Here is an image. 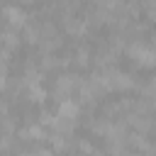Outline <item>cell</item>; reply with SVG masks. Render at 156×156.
Instances as JSON below:
<instances>
[{"label": "cell", "mask_w": 156, "mask_h": 156, "mask_svg": "<svg viewBox=\"0 0 156 156\" xmlns=\"http://www.w3.org/2000/svg\"><path fill=\"white\" fill-rule=\"evenodd\" d=\"M83 80H85V78L78 76V73H63V76H58V78H56V88H54L56 102L63 100V98H71L76 90H80Z\"/></svg>", "instance_id": "3"}, {"label": "cell", "mask_w": 156, "mask_h": 156, "mask_svg": "<svg viewBox=\"0 0 156 156\" xmlns=\"http://www.w3.org/2000/svg\"><path fill=\"white\" fill-rule=\"evenodd\" d=\"M117 58V51L115 49H110V46H102L98 54H95V63L100 66V68H105V66H112V61Z\"/></svg>", "instance_id": "7"}, {"label": "cell", "mask_w": 156, "mask_h": 156, "mask_svg": "<svg viewBox=\"0 0 156 156\" xmlns=\"http://www.w3.org/2000/svg\"><path fill=\"white\" fill-rule=\"evenodd\" d=\"M39 44H41V51L51 54V51H56V49L61 46V39H58V34H56V37H46V39H41Z\"/></svg>", "instance_id": "13"}, {"label": "cell", "mask_w": 156, "mask_h": 156, "mask_svg": "<svg viewBox=\"0 0 156 156\" xmlns=\"http://www.w3.org/2000/svg\"><path fill=\"white\" fill-rule=\"evenodd\" d=\"M100 78H102V83H105L107 90H132L136 85L129 73H124V71H119L115 66H105L100 71Z\"/></svg>", "instance_id": "1"}, {"label": "cell", "mask_w": 156, "mask_h": 156, "mask_svg": "<svg viewBox=\"0 0 156 156\" xmlns=\"http://www.w3.org/2000/svg\"><path fill=\"white\" fill-rule=\"evenodd\" d=\"M85 27H88V22L80 20V17H76V15H68V17L63 20V29H66L71 37H83V34H85Z\"/></svg>", "instance_id": "6"}, {"label": "cell", "mask_w": 156, "mask_h": 156, "mask_svg": "<svg viewBox=\"0 0 156 156\" xmlns=\"http://www.w3.org/2000/svg\"><path fill=\"white\" fill-rule=\"evenodd\" d=\"M27 88H29V100H32V102H44V100H46V90L41 88V80L27 83Z\"/></svg>", "instance_id": "11"}, {"label": "cell", "mask_w": 156, "mask_h": 156, "mask_svg": "<svg viewBox=\"0 0 156 156\" xmlns=\"http://www.w3.org/2000/svg\"><path fill=\"white\" fill-rule=\"evenodd\" d=\"M78 112H80V107H78L76 100H71V98L58 100V107H56V115H58V117L71 119V122H78Z\"/></svg>", "instance_id": "4"}, {"label": "cell", "mask_w": 156, "mask_h": 156, "mask_svg": "<svg viewBox=\"0 0 156 156\" xmlns=\"http://www.w3.org/2000/svg\"><path fill=\"white\" fill-rule=\"evenodd\" d=\"M151 46H154V49H156V34H154V37H151Z\"/></svg>", "instance_id": "16"}, {"label": "cell", "mask_w": 156, "mask_h": 156, "mask_svg": "<svg viewBox=\"0 0 156 156\" xmlns=\"http://www.w3.org/2000/svg\"><path fill=\"white\" fill-rule=\"evenodd\" d=\"M73 61H76V66H88L90 63V54H88V49H78L76 51V56H73Z\"/></svg>", "instance_id": "14"}, {"label": "cell", "mask_w": 156, "mask_h": 156, "mask_svg": "<svg viewBox=\"0 0 156 156\" xmlns=\"http://www.w3.org/2000/svg\"><path fill=\"white\" fill-rule=\"evenodd\" d=\"M24 39L29 44H39L41 41V24L39 22H27L24 24Z\"/></svg>", "instance_id": "8"}, {"label": "cell", "mask_w": 156, "mask_h": 156, "mask_svg": "<svg viewBox=\"0 0 156 156\" xmlns=\"http://www.w3.org/2000/svg\"><path fill=\"white\" fill-rule=\"evenodd\" d=\"M20 2H24V5H27V2H34V0H20Z\"/></svg>", "instance_id": "17"}, {"label": "cell", "mask_w": 156, "mask_h": 156, "mask_svg": "<svg viewBox=\"0 0 156 156\" xmlns=\"http://www.w3.org/2000/svg\"><path fill=\"white\" fill-rule=\"evenodd\" d=\"M20 136H22V139H37V141H44V139H49L41 124H32V127H27V129H24Z\"/></svg>", "instance_id": "10"}, {"label": "cell", "mask_w": 156, "mask_h": 156, "mask_svg": "<svg viewBox=\"0 0 156 156\" xmlns=\"http://www.w3.org/2000/svg\"><path fill=\"white\" fill-rule=\"evenodd\" d=\"M5 83H7V76H5V73H0V90L5 88Z\"/></svg>", "instance_id": "15"}, {"label": "cell", "mask_w": 156, "mask_h": 156, "mask_svg": "<svg viewBox=\"0 0 156 156\" xmlns=\"http://www.w3.org/2000/svg\"><path fill=\"white\" fill-rule=\"evenodd\" d=\"M127 54H129V58H132L136 66H141V68H154V66H156V49H154V46H146L144 41H132V44L127 46Z\"/></svg>", "instance_id": "2"}, {"label": "cell", "mask_w": 156, "mask_h": 156, "mask_svg": "<svg viewBox=\"0 0 156 156\" xmlns=\"http://www.w3.org/2000/svg\"><path fill=\"white\" fill-rule=\"evenodd\" d=\"M90 2H100V0H90Z\"/></svg>", "instance_id": "18"}, {"label": "cell", "mask_w": 156, "mask_h": 156, "mask_svg": "<svg viewBox=\"0 0 156 156\" xmlns=\"http://www.w3.org/2000/svg\"><path fill=\"white\" fill-rule=\"evenodd\" d=\"M0 41H2L5 49H17V46H20V34H17L15 29H10V32H0Z\"/></svg>", "instance_id": "12"}, {"label": "cell", "mask_w": 156, "mask_h": 156, "mask_svg": "<svg viewBox=\"0 0 156 156\" xmlns=\"http://www.w3.org/2000/svg\"><path fill=\"white\" fill-rule=\"evenodd\" d=\"M5 12V17H7V24L12 27V29H20V27H24L27 24V12L22 10V7H17V5H10V7H5L2 10Z\"/></svg>", "instance_id": "5"}, {"label": "cell", "mask_w": 156, "mask_h": 156, "mask_svg": "<svg viewBox=\"0 0 156 156\" xmlns=\"http://www.w3.org/2000/svg\"><path fill=\"white\" fill-rule=\"evenodd\" d=\"M0 7H2V5H0Z\"/></svg>", "instance_id": "19"}, {"label": "cell", "mask_w": 156, "mask_h": 156, "mask_svg": "<svg viewBox=\"0 0 156 156\" xmlns=\"http://www.w3.org/2000/svg\"><path fill=\"white\" fill-rule=\"evenodd\" d=\"M127 122H129L132 127L141 129V132H144V129H149V127L154 124V122H151V119H149V117H146L144 112H134V115H129V117H127Z\"/></svg>", "instance_id": "9"}]
</instances>
